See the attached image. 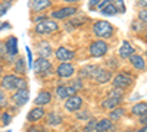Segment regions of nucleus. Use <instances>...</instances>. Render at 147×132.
Wrapping results in <instances>:
<instances>
[{"instance_id": "obj_25", "label": "nucleus", "mask_w": 147, "mask_h": 132, "mask_svg": "<svg viewBox=\"0 0 147 132\" xmlns=\"http://www.w3.org/2000/svg\"><path fill=\"white\" fill-rule=\"evenodd\" d=\"M125 113H127V110L124 109V107H116V109L110 110V113H109V119H110L112 122H116V121H119L122 116H125Z\"/></svg>"}, {"instance_id": "obj_44", "label": "nucleus", "mask_w": 147, "mask_h": 132, "mask_svg": "<svg viewBox=\"0 0 147 132\" xmlns=\"http://www.w3.org/2000/svg\"><path fill=\"white\" fill-rule=\"evenodd\" d=\"M63 2H68V3H74V2H80V0H63Z\"/></svg>"}, {"instance_id": "obj_37", "label": "nucleus", "mask_w": 147, "mask_h": 132, "mask_svg": "<svg viewBox=\"0 0 147 132\" xmlns=\"http://www.w3.org/2000/svg\"><path fill=\"white\" fill-rule=\"evenodd\" d=\"M138 18H140L141 22L147 23V9H141V10L138 12Z\"/></svg>"}, {"instance_id": "obj_31", "label": "nucleus", "mask_w": 147, "mask_h": 132, "mask_svg": "<svg viewBox=\"0 0 147 132\" xmlns=\"http://www.w3.org/2000/svg\"><path fill=\"white\" fill-rule=\"evenodd\" d=\"M112 3H113V6L118 9V12H119V13H125L127 7H125L124 0H112Z\"/></svg>"}, {"instance_id": "obj_28", "label": "nucleus", "mask_w": 147, "mask_h": 132, "mask_svg": "<svg viewBox=\"0 0 147 132\" xmlns=\"http://www.w3.org/2000/svg\"><path fill=\"white\" fill-rule=\"evenodd\" d=\"M27 70V66H25V60L22 57L18 56V60H15V72L18 75H24Z\"/></svg>"}, {"instance_id": "obj_30", "label": "nucleus", "mask_w": 147, "mask_h": 132, "mask_svg": "<svg viewBox=\"0 0 147 132\" xmlns=\"http://www.w3.org/2000/svg\"><path fill=\"white\" fill-rule=\"evenodd\" d=\"M77 119H80V121H90L91 113L88 110H78L77 112Z\"/></svg>"}, {"instance_id": "obj_19", "label": "nucleus", "mask_w": 147, "mask_h": 132, "mask_svg": "<svg viewBox=\"0 0 147 132\" xmlns=\"http://www.w3.org/2000/svg\"><path fill=\"white\" fill-rule=\"evenodd\" d=\"M119 57L121 59H129L132 54H134V49H132V46L129 44V41H122L121 47H119Z\"/></svg>"}, {"instance_id": "obj_40", "label": "nucleus", "mask_w": 147, "mask_h": 132, "mask_svg": "<svg viewBox=\"0 0 147 132\" xmlns=\"http://www.w3.org/2000/svg\"><path fill=\"white\" fill-rule=\"evenodd\" d=\"M27 54H28V62H30V66H31L32 65V54H31L30 47H27Z\"/></svg>"}, {"instance_id": "obj_35", "label": "nucleus", "mask_w": 147, "mask_h": 132, "mask_svg": "<svg viewBox=\"0 0 147 132\" xmlns=\"http://www.w3.org/2000/svg\"><path fill=\"white\" fill-rule=\"evenodd\" d=\"M10 6H12V2H3V3H0V16L6 15V12H7V9Z\"/></svg>"}, {"instance_id": "obj_39", "label": "nucleus", "mask_w": 147, "mask_h": 132, "mask_svg": "<svg viewBox=\"0 0 147 132\" xmlns=\"http://www.w3.org/2000/svg\"><path fill=\"white\" fill-rule=\"evenodd\" d=\"M140 123H141L143 126H147V113H146L144 116L140 117Z\"/></svg>"}, {"instance_id": "obj_41", "label": "nucleus", "mask_w": 147, "mask_h": 132, "mask_svg": "<svg viewBox=\"0 0 147 132\" xmlns=\"http://www.w3.org/2000/svg\"><path fill=\"white\" fill-rule=\"evenodd\" d=\"M138 3H140V6H143L144 9H147V0H138Z\"/></svg>"}, {"instance_id": "obj_42", "label": "nucleus", "mask_w": 147, "mask_h": 132, "mask_svg": "<svg viewBox=\"0 0 147 132\" xmlns=\"http://www.w3.org/2000/svg\"><path fill=\"white\" fill-rule=\"evenodd\" d=\"M136 132H147V126H141L140 129H137Z\"/></svg>"}, {"instance_id": "obj_14", "label": "nucleus", "mask_w": 147, "mask_h": 132, "mask_svg": "<svg viewBox=\"0 0 147 132\" xmlns=\"http://www.w3.org/2000/svg\"><path fill=\"white\" fill-rule=\"evenodd\" d=\"M75 94H77V91L69 85H57L56 87V95L60 100H66V98L72 97V95H75Z\"/></svg>"}, {"instance_id": "obj_12", "label": "nucleus", "mask_w": 147, "mask_h": 132, "mask_svg": "<svg viewBox=\"0 0 147 132\" xmlns=\"http://www.w3.org/2000/svg\"><path fill=\"white\" fill-rule=\"evenodd\" d=\"M74 74H75V66L72 63L66 62V63H60L57 68H56V75L59 78H71Z\"/></svg>"}, {"instance_id": "obj_10", "label": "nucleus", "mask_w": 147, "mask_h": 132, "mask_svg": "<svg viewBox=\"0 0 147 132\" xmlns=\"http://www.w3.org/2000/svg\"><path fill=\"white\" fill-rule=\"evenodd\" d=\"M82 104H84V101H82V98L80 97V95H72V97H69V98H66L65 100V109L68 110V112H74V113H77L78 110H81V107H82Z\"/></svg>"}, {"instance_id": "obj_9", "label": "nucleus", "mask_w": 147, "mask_h": 132, "mask_svg": "<svg viewBox=\"0 0 147 132\" xmlns=\"http://www.w3.org/2000/svg\"><path fill=\"white\" fill-rule=\"evenodd\" d=\"M30 100V90L28 88H22V90H16V92H13L12 95V101H13L15 107H22L25 106Z\"/></svg>"}, {"instance_id": "obj_22", "label": "nucleus", "mask_w": 147, "mask_h": 132, "mask_svg": "<svg viewBox=\"0 0 147 132\" xmlns=\"http://www.w3.org/2000/svg\"><path fill=\"white\" fill-rule=\"evenodd\" d=\"M129 63L134 69L137 70H146V62H144V57H141L140 54H132L129 57Z\"/></svg>"}, {"instance_id": "obj_5", "label": "nucleus", "mask_w": 147, "mask_h": 132, "mask_svg": "<svg viewBox=\"0 0 147 132\" xmlns=\"http://www.w3.org/2000/svg\"><path fill=\"white\" fill-rule=\"evenodd\" d=\"M57 29H59L57 22H55V21H50V19H46V21H41V22H38V23L35 25V28H34L35 34H38V35H47V34L56 32Z\"/></svg>"}, {"instance_id": "obj_36", "label": "nucleus", "mask_w": 147, "mask_h": 132, "mask_svg": "<svg viewBox=\"0 0 147 132\" xmlns=\"http://www.w3.org/2000/svg\"><path fill=\"white\" fill-rule=\"evenodd\" d=\"M100 3H102V0H90L88 9H90V10H97V6H99Z\"/></svg>"}, {"instance_id": "obj_33", "label": "nucleus", "mask_w": 147, "mask_h": 132, "mask_svg": "<svg viewBox=\"0 0 147 132\" xmlns=\"http://www.w3.org/2000/svg\"><path fill=\"white\" fill-rule=\"evenodd\" d=\"M5 107H7V97L5 90L0 88V109H5Z\"/></svg>"}, {"instance_id": "obj_34", "label": "nucleus", "mask_w": 147, "mask_h": 132, "mask_svg": "<svg viewBox=\"0 0 147 132\" xmlns=\"http://www.w3.org/2000/svg\"><path fill=\"white\" fill-rule=\"evenodd\" d=\"M0 121H2V123L6 126V125H9L10 123V121H12V115L10 113H7V112H5V113H2V116H0Z\"/></svg>"}, {"instance_id": "obj_6", "label": "nucleus", "mask_w": 147, "mask_h": 132, "mask_svg": "<svg viewBox=\"0 0 147 132\" xmlns=\"http://www.w3.org/2000/svg\"><path fill=\"white\" fill-rule=\"evenodd\" d=\"M52 63L49 62V59L44 57H38L37 60L34 62V72L37 76H46L52 72Z\"/></svg>"}, {"instance_id": "obj_46", "label": "nucleus", "mask_w": 147, "mask_h": 132, "mask_svg": "<svg viewBox=\"0 0 147 132\" xmlns=\"http://www.w3.org/2000/svg\"><path fill=\"white\" fill-rule=\"evenodd\" d=\"M2 69H3V66H2V65H0V72H2Z\"/></svg>"}, {"instance_id": "obj_7", "label": "nucleus", "mask_w": 147, "mask_h": 132, "mask_svg": "<svg viewBox=\"0 0 147 132\" xmlns=\"http://www.w3.org/2000/svg\"><path fill=\"white\" fill-rule=\"evenodd\" d=\"M110 78H112L110 70H107V69H105V68H100V66H96L90 79H93L96 84H100V85H103V84H107V82L110 81Z\"/></svg>"}, {"instance_id": "obj_32", "label": "nucleus", "mask_w": 147, "mask_h": 132, "mask_svg": "<svg viewBox=\"0 0 147 132\" xmlns=\"http://www.w3.org/2000/svg\"><path fill=\"white\" fill-rule=\"evenodd\" d=\"M96 123H97V121L91 117L88 121V123L84 126V132H93V131H96Z\"/></svg>"}, {"instance_id": "obj_38", "label": "nucleus", "mask_w": 147, "mask_h": 132, "mask_svg": "<svg viewBox=\"0 0 147 132\" xmlns=\"http://www.w3.org/2000/svg\"><path fill=\"white\" fill-rule=\"evenodd\" d=\"M28 132H44V129H41V126H31Z\"/></svg>"}, {"instance_id": "obj_13", "label": "nucleus", "mask_w": 147, "mask_h": 132, "mask_svg": "<svg viewBox=\"0 0 147 132\" xmlns=\"http://www.w3.org/2000/svg\"><path fill=\"white\" fill-rule=\"evenodd\" d=\"M97 10H99L102 15H105V16H115L116 13H119L118 9L113 6L112 0H103V2L97 6Z\"/></svg>"}, {"instance_id": "obj_45", "label": "nucleus", "mask_w": 147, "mask_h": 132, "mask_svg": "<svg viewBox=\"0 0 147 132\" xmlns=\"http://www.w3.org/2000/svg\"><path fill=\"white\" fill-rule=\"evenodd\" d=\"M124 132H134V131H131V129H127V131H124Z\"/></svg>"}, {"instance_id": "obj_1", "label": "nucleus", "mask_w": 147, "mask_h": 132, "mask_svg": "<svg viewBox=\"0 0 147 132\" xmlns=\"http://www.w3.org/2000/svg\"><path fill=\"white\" fill-rule=\"evenodd\" d=\"M0 88L5 91H10V90H22L27 88V81L24 79L19 75L15 74H6L2 76V81H0Z\"/></svg>"}, {"instance_id": "obj_2", "label": "nucleus", "mask_w": 147, "mask_h": 132, "mask_svg": "<svg viewBox=\"0 0 147 132\" xmlns=\"http://www.w3.org/2000/svg\"><path fill=\"white\" fill-rule=\"evenodd\" d=\"M113 27L110 25L107 21H97L93 25V32L99 40H105V38H110L113 35Z\"/></svg>"}, {"instance_id": "obj_4", "label": "nucleus", "mask_w": 147, "mask_h": 132, "mask_svg": "<svg viewBox=\"0 0 147 132\" xmlns=\"http://www.w3.org/2000/svg\"><path fill=\"white\" fill-rule=\"evenodd\" d=\"M107 50H109V46L105 40H96V41L90 43V47H88V53L94 59H100V57L106 56Z\"/></svg>"}, {"instance_id": "obj_3", "label": "nucleus", "mask_w": 147, "mask_h": 132, "mask_svg": "<svg viewBox=\"0 0 147 132\" xmlns=\"http://www.w3.org/2000/svg\"><path fill=\"white\" fill-rule=\"evenodd\" d=\"M134 82V78L131 74H128V72H119V74H116L112 79V85L113 88H121V90H127L128 87L132 85Z\"/></svg>"}, {"instance_id": "obj_20", "label": "nucleus", "mask_w": 147, "mask_h": 132, "mask_svg": "<svg viewBox=\"0 0 147 132\" xmlns=\"http://www.w3.org/2000/svg\"><path fill=\"white\" fill-rule=\"evenodd\" d=\"M5 43H6L7 53H9L12 57H15V56L18 54V38L13 37V35H10V37H9Z\"/></svg>"}, {"instance_id": "obj_15", "label": "nucleus", "mask_w": 147, "mask_h": 132, "mask_svg": "<svg viewBox=\"0 0 147 132\" xmlns=\"http://www.w3.org/2000/svg\"><path fill=\"white\" fill-rule=\"evenodd\" d=\"M46 116V112H44V109L43 107H34V109H31L30 112H28V115H27V121L28 122H31V123H35V122H38V121H41V119Z\"/></svg>"}, {"instance_id": "obj_43", "label": "nucleus", "mask_w": 147, "mask_h": 132, "mask_svg": "<svg viewBox=\"0 0 147 132\" xmlns=\"http://www.w3.org/2000/svg\"><path fill=\"white\" fill-rule=\"evenodd\" d=\"M5 28H10V25L9 23H2V25H0V29H5Z\"/></svg>"}, {"instance_id": "obj_47", "label": "nucleus", "mask_w": 147, "mask_h": 132, "mask_svg": "<svg viewBox=\"0 0 147 132\" xmlns=\"http://www.w3.org/2000/svg\"><path fill=\"white\" fill-rule=\"evenodd\" d=\"M7 132H10V131H7Z\"/></svg>"}, {"instance_id": "obj_23", "label": "nucleus", "mask_w": 147, "mask_h": 132, "mask_svg": "<svg viewBox=\"0 0 147 132\" xmlns=\"http://www.w3.org/2000/svg\"><path fill=\"white\" fill-rule=\"evenodd\" d=\"M147 113V103L146 101H140V103H136V104H132L131 107V115L132 116H144Z\"/></svg>"}, {"instance_id": "obj_21", "label": "nucleus", "mask_w": 147, "mask_h": 132, "mask_svg": "<svg viewBox=\"0 0 147 132\" xmlns=\"http://www.w3.org/2000/svg\"><path fill=\"white\" fill-rule=\"evenodd\" d=\"M37 50H38L40 57H44V59L50 57V56H52V53H53L50 44H49L47 41H40L38 44H37Z\"/></svg>"}, {"instance_id": "obj_18", "label": "nucleus", "mask_w": 147, "mask_h": 132, "mask_svg": "<svg viewBox=\"0 0 147 132\" xmlns=\"http://www.w3.org/2000/svg\"><path fill=\"white\" fill-rule=\"evenodd\" d=\"M30 7L32 12H41L47 7L52 6V2L50 0H30Z\"/></svg>"}, {"instance_id": "obj_16", "label": "nucleus", "mask_w": 147, "mask_h": 132, "mask_svg": "<svg viewBox=\"0 0 147 132\" xmlns=\"http://www.w3.org/2000/svg\"><path fill=\"white\" fill-rule=\"evenodd\" d=\"M50 101H52V94L49 92L47 90H41L38 94H37V97L34 98V104L38 106V107L47 106Z\"/></svg>"}, {"instance_id": "obj_8", "label": "nucleus", "mask_w": 147, "mask_h": 132, "mask_svg": "<svg viewBox=\"0 0 147 132\" xmlns=\"http://www.w3.org/2000/svg\"><path fill=\"white\" fill-rule=\"evenodd\" d=\"M55 56L60 63H66V62H71V60L75 59V52L68 49V47H65V46H60V47L56 49Z\"/></svg>"}, {"instance_id": "obj_29", "label": "nucleus", "mask_w": 147, "mask_h": 132, "mask_svg": "<svg viewBox=\"0 0 147 132\" xmlns=\"http://www.w3.org/2000/svg\"><path fill=\"white\" fill-rule=\"evenodd\" d=\"M69 87H72L74 90H75L77 92L80 91V90H82V79L81 78H77V79H71V82L68 84Z\"/></svg>"}, {"instance_id": "obj_11", "label": "nucleus", "mask_w": 147, "mask_h": 132, "mask_svg": "<svg viewBox=\"0 0 147 132\" xmlns=\"http://www.w3.org/2000/svg\"><path fill=\"white\" fill-rule=\"evenodd\" d=\"M77 12H78L77 7L68 6V7H60V9H57V10H53L50 15H52V18H55V19H66V18H69V16H74Z\"/></svg>"}, {"instance_id": "obj_17", "label": "nucleus", "mask_w": 147, "mask_h": 132, "mask_svg": "<svg viewBox=\"0 0 147 132\" xmlns=\"http://www.w3.org/2000/svg\"><path fill=\"white\" fill-rule=\"evenodd\" d=\"M121 103H122V98L110 97V95H107V98H105L100 103V106H102V109H105V110H113V109H116V107H119Z\"/></svg>"}, {"instance_id": "obj_27", "label": "nucleus", "mask_w": 147, "mask_h": 132, "mask_svg": "<svg viewBox=\"0 0 147 132\" xmlns=\"http://www.w3.org/2000/svg\"><path fill=\"white\" fill-rule=\"evenodd\" d=\"M0 59H2V60H6V62H12V60H13V57L7 53L5 41H0Z\"/></svg>"}, {"instance_id": "obj_26", "label": "nucleus", "mask_w": 147, "mask_h": 132, "mask_svg": "<svg viewBox=\"0 0 147 132\" xmlns=\"http://www.w3.org/2000/svg\"><path fill=\"white\" fill-rule=\"evenodd\" d=\"M47 123L50 126H59L60 123H62V116L57 115V113H49L47 115Z\"/></svg>"}, {"instance_id": "obj_24", "label": "nucleus", "mask_w": 147, "mask_h": 132, "mask_svg": "<svg viewBox=\"0 0 147 132\" xmlns=\"http://www.w3.org/2000/svg\"><path fill=\"white\" fill-rule=\"evenodd\" d=\"M115 125L112 123V121L107 117V119H100V121H97L96 123V131L97 132H109L112 129Z\"/></svg>"}]
</instances>
